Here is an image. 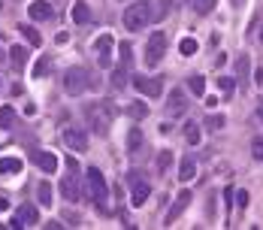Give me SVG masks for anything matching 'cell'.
<instances>
[{
    "mask_svg": "<svg viewBox=\"0 0 263 230\" xmlns=\"http://www.w3.org/2000/svg\"><path fill=\"white\" fill-rule=\"evenodd\" d=\"M18 30H21L24 36H27V43H30V46H40V43H43V36H40V33H36L33 27H24V24H21Z\"/></svg>",
    "mask_w": 263,
    "mask_h": 230,
    "instance_id": "obj_32",
    "label": "cell"
},
{
    "mask_svg": "<svg viewBox=\"0 0 263 230\" xmlns=\"http://www.w3.org/2000/svg\"><path fill=\"white\" fill-rule=\"evenodd\" d=\"M215 6H218V0H194V9H197L200 15H209Z\"/></svg>",
    "mask_w": 263,
    "mask_h": 230,
    "instance_id": "obj_30",
    "label": "cell"
},
{
    "mask_svg": "<svg viewBox=\"0 0 263 230\" xmlns=\"http://www.w3.org/2000/svg\"><path fill=\"white\" fill-rule=\"evenodd\" d=\"M248 70H251V61H248V55H242V58L236 61V73L242 76V79H248Z\"/></svg>",
    "mask_w": 263,
    "mask_h": 230,
    "instance_id": "obj_34",
    "label": "cell"
},
{
    "mask_svg": "<svg viewBox=\"0 0 263 230\" xmlns=\"http://www.w3.org/2000/svg\"><path fill=\"white\" fill-rule=\"evenodd\" d=\"M124 85H127V70L115 67V70H112V88H124Z\"/></svg>",
    "mask_w": 263,
    "mask_h": 230,
    "instance_id": "obj_26",
    "label": "cell"
},
{
    "mask_svg": "<svg viewBox=\"0 0 263 230\" xmlns=\"http://www.w3.org/2000/svg\"><path fill=\"white\" fill-rule=\"evenodd\" d=\"M88 194L97 206H106V200H109V185H106V179L97 167L88 170Z\"/></svg>",
    "mask_w": 263,
    "mask_h": 230,
    "instance_id": "obj_5",
    "label": "cell"
},
{
    "mask_svg": "<svg viewBox=\"0 0 263 230\" xmlns=\"http://www.w3.org/2000/svg\"><path fill=\"white\" fill-rule=\"evenodd\" d=\"M115 106H112L109 100H97V103H88L85 106V118H88V127H94L100 136H106L109 133V127H112V121H115Z\"/></svg>",
    "mask_w": 263,
    "mask_h": 230,
    "instance_id": "obj_1",
    "label": "cell"
},
{
    "mask_svg": "<svg viewBox=\"0 0 263 230\" xmlns=\"http://www.w3.org/2000/svg\"><path fill=\"white\" fill-rule=\"evenodd\" d=\"M30 161L40 167L43 173H55V170H58V158L52 155V151H43V148H33V151H30Z\"/></svg>",
    "mask_w": 263,
    "mask_h": 230,
    "instance_id": "obj_10",
    "label": "cell"
},
{
    "mask_svg": "<svg viewBox=\"0 0 263 230\" xmlns=\"http://www.w3.org/2000/svg\"><path fill=\"white\" fill-rule=\"evenodd\" d=\"M233 194H236V203L245 209V206H248V191H233Z\"/></svg>",
    "mask_w": 263,
    "mask_h": 230,
    "instance_id": "obj_37",
    "label": "cell"
},
{
    "mask_svg": "<svg viewBox=\"0 0 263 230\" xmlns=\"http://www.w3.org/2000/svg\"><path fill=\"white\" fill-rule=\"evenodd\" d=\"M121 61L130 64V46H127V43H121Z\"/></svg>",
    "mask_w": 263,
    "mask_h": 230,
    "instance_id": "obj_38",
    "label": "cell"
},
{
    "mask_svg": "<svg viewBox=\"0 0 263 230\" xmlns=\"http://www.w3.org/2000/svg\"><path fill=\"white\" fill-rule=\"evenodd\" d=\"M124 112L130 115V118H136V121H139V118H145V115H148V106H145V103H130Z\"/></svg>",
    "mask_w": 263,
    "mask_h": 230,
    "instance_id": "obj_27",
    "label": "cell"
},
{
    "mask_svg": "<svg viewBox=\"0 0 263 230\" xmlns=\"http://www.w3.org/2000/svg\"><path fill=\"white\" fill-rule=\"evenodd\" d=\"M170 161H173V155H170V151H161V155H158V170H161V173H167Z\"/></svg>",
    "mask_w": 263,
    "mask_h": 230,
    "instance_id": "obj_35",
    "label": "cell"
},
{
    "mask_svg": "<svg viewBox=\"0 0 263 230\" xmlns=\"http://www.w3.org/2000/svg\"><path fill=\"white\" fill-rule=\"evenodd\" d=\"M200 136H203V133H200V124H194V121L184 124V139L191 142V145H200Z\"/></svg>",
    "mask_w": 263,
    "mask_h": 230,
    "instance_id": "obj_23",
    "label": "cell"
},
{
    "mask_svg": "<svg viewBox=\"0 0 263 230\" xmlns=\"http://www.w3.org/2000/svg\"><path fill=\"white\" fill-rule=\"evenodd\" d=\"M191 200H194V194L191 191H178V197H175V203H173V209L167 212V224H173V221H178V215L191 206Z\"/></svg>",
    "mask_w": 263,
    "mask_h": 230,
    "instance_id": "obj_11",
    "label": "cell"
},
{
    "mask_svg": "<svg viewBox=\"0 0 263 230\" xmlns=\"http://www.w3.org/2000/svg\"><path fill=\"white\" fill-rule=\"evenodd\" d=\"M184 109H187V97H184V91L173 88V91H170V103H167V112H170V115H181Z\"/></svg>",
    "mask_w": 263,
    "mask_h": 230,
    "instance_id": "obj_13",
    "label": "cell"
},
{
    "mask_svg": "<svg viewBox=\"0 0 263 230\" xmlns=\"http://www.w3.org/2000/svg\"><path fill=\"white\" fill-rule=\"evenodd\" d=\"M64 88H67V94H82L85 88H94V79L85 67H70L64 73Z\"/></svg>",
    "mask_w": 263,
    "mask_h": 230,
    "instance_id": "obj_3",
    "label": "cell"
},
{
    "mask_svg": "<svg viewBox=\"0 0 263 230\" xmlns=\"http://www.w3.org/2000/svg\"><path fill=\"white\" fill-rule=\"evenodd\" d=\"M230 3H233L236 9H242V6H245V0H230Z\"/></svg>",
    "mask_w": 263,
    "mask_h": 230,
    "instance_id": "obj_41",
    "label": "cell"
},
{
    "mask_svg": "<svg viewBox=\"0 0 263 230\" xmlns=\"http://www.w3.org/2000/svg\"><path fill=\"white\" fill-rule=\"evenodd\" d=\"M49 70H52V58H49V55H43L40 61L33 64V70H30V73H33V79H43V76H46Z\"/></svg>",
    "mask_w": 263,
    "mask_h": 230,
    "instance_id": "obj_22",
    "label": "cell"
},
{
    "mask_svg": "<svg viewBox=\"0 0 263 230\" xmlns=\"http://www.w3.org/2000/svg\"><path fill=\"white\" fill-rule=\"evenodd\" d=\"M155 6H158V9H152V21H161V18H167V12L173 9V0H158Z\"/></svg>",
    "mask_w": 263,
    "mask_h": 230,
    "instance_id": "obj_24",
    "label": "cell"
},
{
    "mask_svg": "<svg viewBox=\"0 0 263 230\" xmlns=\"http://www.w3.org/2000/svg\"><path fill=\"white\" fill-rule=\"evenodd\" d=\"M218 88H221V91H233V79H230V76H221V79H218Z\"/></svg>",
    "mask_w": 263,
    "mask_h": 230,
    "instance_id": "obj_36",
    "label": "cell"
},
{
    "mask_svg": "<svg viewBox=\"0 0 263 230\" xmlns=\"http://www.w3.org/2000/svg\"><path fill=\"white\" fill-rule=\"evenodd\" d=\"M224 124H227V118H224L221 112H218V115H209V118H206V127H209V130H215V133H218Z\"/></svg>",
    "mask_w": 263,
    "mask_h": 230,
    "instance_id": "obj_31",
    "label": "cell"
},
{
    "mask_svg": "<svg viewBox=\"0 0 263 230\" xmlns=\"http://www.w3.org/2000/svg\"><path fill=\"white\" fill-rule=\"evenodd\" d=\"M15 218H18L21 224H36V221H40V215H36V206H33V203H21Z\"/></svg>",
    "mask_w": 263,
    "mask_h": 230,
    "instance_id": "obj_18",
    "label": "cell"
},
{
    "mask_svg": "<svg viewBox=\"0 0 263 230\" xmlns=\"http://www.w3.org/2000/svg\"><path fill=\"white\" fill-rule=\"evenodd\" d=\"M27 12H30L33 21H46L52 15V3H49V0H33V3L27 6Z\"/></svg>",
    "mask_w": 263,
    "mask_h": 230,
    "instance_id": "obj_14",
    "label": "cell"
},
{
    "mask_svg": "<svg viewBox=\"0 0 263 230\" xmlns=\"http://www.w3.org/2000/svg\"><path fill=\"white\" fill-rule=\"evenodd\" d=\"M36 197H40L43 206H52V188L46 182H40V188H36Z\"/></svg>",
    "mask_w": 263,
    "mask_h": 230,
    "instance_id": "obj_29",
    "label": "cell"
},
{
    "mask_svg": "<svg viewBox=\"0 0 263 230\" xmlns=\"http://www.w3.org/2000/svg\"><path fill=\"white\" fill-rule=\"evenodd\" d=\"M127 182H130V188H133L130 203H133V206H142V203L148 200V194H152V185H148V182L142 179V173H136V170L127 173Z\"/></svg>",
    "mask_w": 263,
    "mask_h": 230,
    "instance_id": "obj_6",
    "label": "cell"
},
{
    "mask_svg": "<svg viewBox=\"0 0 263 230\" xmlns=\"http://www.w3.org/2000/svg\"><path fill=\"white\" fill-rule=\"evenodd\" d=\"M187 88H191L194 97H203V91H206V79H203V76H191V79H187Z\"/></svg>",
    "mask_w": 263,
    "mask_h": 230,
    "instance_id": "obj_25",
    "label": "cell"
},
{
    "mask_svg": "<svg viewBox=\"0 0 263 230\" xmlns=\"http://www.w3.org/2000/svg\"><path fill=\"white\" fill-rule=\"evenodd\" d=\"M257 115H260V121H263V100L257 103Z\"/></svg>",
    "mask_w": 263,
    "mask_h": 230,
    "instance_id": "obj_42",
    "label": "cell"
},
{
    "mask_svg": "<svg viewBox=\"0 0 263 230\" xmlns=\"http://www.w3.org/2000/svg\"><path fill=\"white\" fill-rule=\"evenodd\" d=\"M15 173H21L18 158H0V176H15Z\"/></svg>",
    "mask_w": 263,
    "mask_h": 230,
    "instance_id": "obj_19",
    "label": "cell"
},
{
    "mask_svg": "<svg viewBox=\"0 0 263 230\" xmlns=\"http://www.w3.org/2000/svg\"><path fill=\"white\" fill-rule=\"evenodd\" d=\"M142 145H145L142 130H139V127H130V130H127V155H139Z\"/></svg>",
    "mask_w": 263,
    "mask_h": 230,
    "instance_id": "obj_15",
    "label": "cell"
},
{
    "mask_svg": "<svg viewBox=\"0 0 263 230\" xmlns=\"http://www.w3.org/2000/svg\"><path fill=\"white\" fill-rule=\"evenodd\" d=\"M251 155H254V161H263V136L251 139Z\"/></svg>",
    "mask_w": 263,
    "mask_h": 230,
    "instance_id": "obj_33",
    "label": "cell"
},
{
    "mask_svg": "<svg viewBox=\"0 0 263 230\" xmlns=\"http://www.w3.org/2000/svg\"><path fill=\"white\" fill-rule=\"evenodd\" d=\"M178 52H181L184 58H191V55L197 52V40H194V36H184V40L178 43Z\"/></svg>",
    "mask_w": 263,
    "mask_h": 230,
    "instance_id": "obj_28",
    "label": "cell"
},
{
    "mask_svg": "<svg viewBox=\"0 0 263 230\" xmlns=\"http://www.w3.org/2000/svg\"><path fill=\"white\" fill-rule=\"evenodd\" d=\"M112 46H115V40H112L109 33L97 36V43H94V55H97V64H100V67H109V64H112Z\"/></svg>",
    "mask_w": 263,
    "mask_h": 230,
    "instance_id": "obj_7",
    "label": "cell"
},
{
    "mask_svg": "<svg viewBox=\"0 0 263 230\" xmlns=\"http://www.w3.org/2000/svg\"><path fill=\"white\" fill-rule=\"evenodd\" d=\"M64 142L73 148V151H88V136L82 127H67L64 130Z\"/></svg>",
    "mask_w": 263,
    "mask_h": 230,
    "instance_id": "obj_9",
    "label": "cell"
},
{
    "mask_svg": "<svg viewBox=\"0 0 263 230\" xmlns=\"http://www.w3.org/2000/svg\"><path fill=\"white\" fill-rule=\"evenodd\" d=\"M3 58H6V55H3V52H0V64H3Z\"/></svg>",
    "mask_w": 263,
    "mask_h": 230,
    "instance_id": "obj_43",
    "label": "cell"
},
{
    "mask_svg": "<svg viewBox=\"0 0 263 230\" xmlns=\"http://www.w3.org/2000/svg\"><path fill=\"white\" fill-rule=\"evenodd\" d=\"M61 194H64V200H73V203L79 200V182H76V173H73V170H70V176H64V182H61Z\"/></svg>",
    "mask_w": 263,
    "mask_h": 230,
    "instance_id": "obj_12",
    "label": "cell"
},
{
    "mask_svg": "<svg viewBox=\"0 0 263 230\" xmlns=\"http://www.w3.org/2000/svg\"><path fill=\"white\" fill-rule=\"evenodd\" d=\"M70 15H73V21H76V24H88L91 21V9H88L85 0H76L73 9H70Z\"/></svg>",
    "mask_w": 263,
    "mask_h": 230,
    "instance_id": "obj_16",
    "label": "cell"
},
{
    "mask_svg": "<svg viewBox=\"0 0 263 230\" xmlns=\"http://www.w3.org/2000/svg\"><path fill=\"white\" fill-rule=\"evenodd\" d=\"M12 124H15V109L0 106V130H12Z\"/></svg>",
    "mask_w": 263,
    "mask_h": 230,
    "instance_id": "obj_20",
    "label": "cell"
},
{
    "mask_svg": "<svg viewBox=\"0 0 263 230\" xmlns=\"http://www.w3.org/2000/svg\"><path fill=\"white\" fill-rule=\"evenodd\" d=\"M9 209V200H3V197H0V212H6Z\"/></svg>",
    "mask_w": 263,
    "mask_h": 230,
    "instance_id": "obj_40",
    "label": "cell"
},
{
    "mask_svg": "<svg viewBox=\"0 0 263 230\" xmlns=\"http://www.w3.org/2000/svg\"><path fill=\"white\" fill-rule=\"evenodd\" d=\"M133 88L139 91V94H145V97H161L164 94V79L161 76H155V79H133Z\"/></svg>",
    "mask_w": 263,
    "mask_h": 230,
    "instance_id": "obj_8",
    "label": "cell"
},
{
    "mask_svg": "<svg viewBox=\"0 0 263 230\" xmlns=\"http://www.w3.org/2000/svg\"><path fill=\"white\" fill-rule=\"evenodd\" d=\"M254 82H257V85H263V70H257V73H254Z\"/></svg>",
    "mask_w": 263,
    "mask_h": 230,
    "instance_id": "obj_39",
    "label": "cell"
},
{
    "mask_svg": "<svg viewBox=\"0 0 263 230\" xmlns=\"http://www.w3.org/2000/svg\"><path fill=\"white\" fill-rule=\"evenodd\" d=\"M148 21H152V3L148 0H136L124 9V27L127 30H142Z\"/></svg>",
    "mask_w": 263,
    "mask_h": 230,
    "instance_id": "obj_2",
    "label": "cell"
},
{
    "mask_svg": "<svg viewBox=\"0 0 263 230\" xmlns=\"http://www.w3.org/2000/svg\"><path fill=\"white\" fill-rule=\"evenodd\" d=\"M9 61H12V67L21 70V67L27 64V49H24V46H12V49H9Z\"/></svg>",
    "mask_w": 263,
    "mask_h": 230,
    "instance_id": "obj_21",
    "label": "cell"
},
{
    "mask_svg": "<svg viewBox=\"0 0 263 230\" xmlns=\"http://www.w3.org/2000/svg\"><path fill=\"white\" fill-rule=\"evenodd\" d=\"M260 40H263V30H260Z\"/></svg>",
    "mask_w": 263,
    "mask_h": 230,
    "instance_id": "obj_44",
    "label": "cell"
},
{
    "mask_svg": "<svg viewBox=\"0 0 263 230\" xmlns=\"http://www.w3.org/2000/svg\"><path fill=\"white\" fill-rule=\"evenodd\" d=\"M164 52H167V33L155 30L152 36H148V43H145V67H158Z\"/></svg>",
    "mask_w": 263,
    "mask_h": 230,
    "instance_id": "obj_4",
    "label": "cell"
},
{
    "mask_svg": "<svg viewBox=\"0 0 263 230\" xmlns=\"http://www.w3.org/2000/svg\"><path fill=\"white\" fill-rule=\"evenodd\" d=\"M194 173H197V161H194V155H184V158H181V167H178V179H181V182H191Z\"/></svg>",
    "mask_w": 263,
    "mask_h": 230,
    "instance_id": "obj_17",
    "label": "cell"
}]
</instances>
